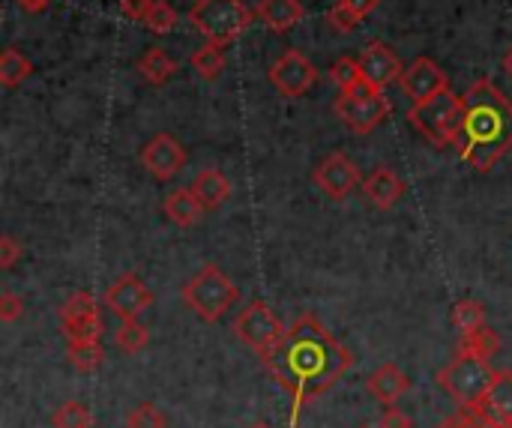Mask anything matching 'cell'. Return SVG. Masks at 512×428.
Returning <instances> with one entry per match:
<instances>
[{
  "instance_id": "3",
  "label": "cell",
  "mask_w": 512,
  "mask_h": 428,
  "mask_svg": "<svg viewBox=\"0 0 512 428\" xmlns=\"http://www.w3.org/2000/svg\"><path fill=\"white\" fill-rule=\"evenodd\" d=\"M495 375H498V369H492L489 360L456 351V357L438 372V384L459 408L474 411L486 402V396L495 384Z\"/></svg>"
},
{
  "instance_id": "21",
  "label": "cell",
  "mask_w": 512,
  "mask_h": 428,
  "mask_svg": "<svg viewBox=\"0 0 512 428\" xmlns=\"http://www.w3.org/2000/svg\"><path fill=\"white\" fill-rule=\"evenodd\" d=\"M477 411V408H474ZM480 411H486L489 417H495L498 423L512 428V372L504 369L495 375V384L486 396V402L480 405Z\"/></svg>"
},
{
  "instance_id": "19",
  "label": "cell",
  "mask_w": 512,
  "mask_h": 428,
  "mask_svg": "<svg viewBox=\"0 0 512 428\" xmlns=\"http://www.w3.org/2000/svg\"><path fill=\"white\" fill-rule=\"evenodd\" d=\"M192 192L198 195V201L204 204V210L213 213V210H219L231 198V180L219 168H204L192 180Z\"/></svg>"
},
{
  "instance_id": "38",
  "label": "cell",
  "mask_w": 512,
  "mask_h": 428,
  "mask_svg": "<svg viewBox=\"0 0 512 428\" xmlns=\"http://www.w3.org/2000/svg\"><path fill=\"white\" fill-rule=\"evenodd\" d=\"M339 3L363 21L366 15H372V12L378 9V3H381V0H339Z\"/></svg>"
},
{
  "instance_id": "4",
  "label": "cell",
  "mask_w": 512,
  "mask_h": 428,
  "mask_svg": "<svg viewBox=\"0 0 512 428\" xmlns=\"http://www.w3.org/2000/svg\"><path fill=\"white\" fill-rule=\"evenodd\" d=\"M180 297L195 318H201L204 324H216L237 303V285L216 264H204L183 285Z\"/></svg>"
},
{
  "instance_id": "41",
  "label": "cell",
  "mask_w": 512,
  "mask_h": 428,
  "mask_svg": "<svg viewBox=\"0 0 512 428\" xmlns=\"http://www.w3.org/2000/svg\"><path fill=\"white\" fill-rule=\"evenodd\" d=\"M249 428H273V426H270V423H252Z\"/></svg>"
},
{
  "instance_id": "23",
  "label": "cell",
  "mask_w": 512,
  "mask_h": 428,
  "mask_svg": "<svg viewBox=\"0 0 512 428\" xmlns=\"http://www.w3.org/2000/svg\"><path fill=\"white\" fill-rule=\"evenodd\" d=\"M330 81H333L342 93H348V96H354V93H375V90L366 87L363 72H360V60H354V57H339V60L330 66Z\"/></svg>"
},
{
  "instance_id": "24",
  "label": "cell",
  "mask_w": 512,
  "mask_h": 428,
  "mask_svg": "<svg viewBox=\"0 0 512 428\" xmlns=\"http://www.w3.org/2000/svg\"><path fill=\"white\" fill-rule=\"evenodd\" d=\"M66 360L75 372L90 375V372L102 369V363H105L102 342H66Z\"/></svg>"
},
{
  "instance_id": "30",
  "label": "cell",
  "mask_w": 512,
  "mask_h": 428,
  "mask_svg": "<svg viewBox=\"0 0 512 428\" xmlns=\"http://www.w3.org/2000/svg\"><path fill=\"white\" fill-rule=\"evenodd\" d=\"M126 428H168V417L153 405V402H138L135 408L126 411L123 417Z\"/></svg>"
},
{
  "instance_id": "12",
  "label": "cell",
  "mask_w": 512,
  "mask_h": 428,
  "mask_svg": "<svg viewBox=\"0 0 512 428\" xmlns=\"http://www.w3.org/2000/svg\"><path fill=\"white\" fill-rule=\"evenodd\" d=\"M312 180H315V186H318L327 198L345 201V198L360 186V168H357L345 153L336 150V153H330V156H324V159L318 162Z\"/></svg>"
},
{
  "instance_id": "22",
  "label": "cell",
  "mask_w": 512,
  "mask_h": 428,
  "mask_svg": "<svg viewBox=\"0 0 512 428\" xmlns=\"http://www.w3.org/2000/svg\"><path fill=\"white\" fill-rule=\"evenodd\" d=\"M138 72H141V78H144L147 84L159 87V84H165V81L177 72V60L168 57V51H162L159 45H153V48H147L144 57L138 60Z\"/></svg>"
},
{
  "instance_id": "13",
  "label": "cell",
  "mask_w": 512,
  "mask_h": 428,
  "mask_svg": "<svg viewBox=\"0 0 512 428\" xmlns=\"http://www.w3.org/2000/svg\"><path fill=\"white\" fill-rule=\"evenodd\" d=\"M141 165H144L156 180L168 183V180H174V177L186 168V150H183V144H180L174 135L159 132V135H153V138L144 144V150H141Z\"/></svg>"
},
{
  "instance_id": "39",
  "label": "cell",
  "mask_w": 512,
  "mask_h": 428,
  "mask_svg": "<svg viewBox=\"0 0 512 428\" xmlns=\"http://www.w3.org/2000/svg\"><path fill=\"white\" fill-rule=\"evenodd\" d=\"M15 3H18L24 12H33V15H36V12H45V9L51 6V0H15Z\"/></svg>"
},
{
  "instance_id": "5",
  "label": "cell",
  "mask_w": 512,
  "mask_h": 428,
  "mask_svg": "<svg viewBox=\"0 0 512 428\" xmlns=\"http://www.w3.org/2000/svg\"><path fill=\"white\" fill-rule=\"evenodd\" d=\"M462 117H465V99L456 96L450 87L408 111V120L414 123V129L435 147L456 144V138L462 132Z\"/></svg>"
},
{
  "instance_id": "36",
  "label": "cell",
  "mask_w": 512,
  "mask_h": 428,
  "mask_svg": "<svg viewBox=\"0 0 512 428\" xmlns=\"http://www.w3.org/2000/svg\"><path fill=\"white\" fill-rule=\"evenodd\" d=\"M153 0H120V15L129 21H147Z\"/></svg>"
},
{
  "instance_id": "8",
  "label": "cell",
  "mask_w": 512,
  "mask_h": 428,
  "mask_svg": "<svg viewBox=\"0 0 512 428\" xmlns=\"http://www.w3.org/2000/svg\"><path fill=\"white\" fill-rule=\"evenodd\" d=\"M336 117L357 135H369L375 132L390 114H393V105L384 93H342L333 105Z\"/></svg>"
},
{
  "instance_id": "16",
  "label": "cell",
  "mask_w": 512,
  "mask_h": 428,
  "mask_svg": "<svg viewBox=\"0 0 512 428\" xmlns=\"http://www.w3.org/2000/svg\"><path fill=\"white\" fill-rule=\"evenodd\" d=\"M363 195H366L378 210H393V207L405 198V180H402L393 168L381 165V168H375V171L363 180Z\"/></svg>"
},
{
  "instance_id": "28",
  "label": "cell",
  "mask_w": 512,
  "mask_h": 428,
  "mask_svg": "<svg viewBox=\"0 0 512 428\" xmlns=\"http://www.w3.org/2000/svg\"><path fill=\"white\" fill-rule=\"evenodd\" d=\"M225 48H219V45H213V42H207L204 48H198L195 54H192V69L201 75V78H207V81H213V78H219L222 72H225V54H222Z\"/></svg>"
},
{
  "instance_id": "9",
  "label": "cell",
  "mask_w": 512,
  "mask_h": 428,
  "mask_svg": "<svg viewBox=\"0 0 512 428\" xmlns=\"http://www.w3.org/2000/svg\"><path fill=\"white\" fill-rule=\"evenodd\" d=\"M267 78H270V84H273L282 96L297 99V96H303V93L312 90V84L318 81V69L312 66V60H309L303 51L288 48L285 54H279V57L270 63Z\"/></svg>"
},
{
  "instance_id": "42",
  "label": "cell",
  "mask_w": 512,
  "mask_h": 428,
  "mask_svg": "<svg viewBox=\"0 0 512 428\" xmlns=\"http://www.w3.org/2000/svg\"><path fill=\"white\" fill-rule=\"evenodd\" d=\"M363 428H372V426H363Z\"/></svg>"
},
{
  "instance_id": "11",
  "label": "cell",
  "mask_w": 512,
  "mask_h": 428,
  "mask_svg": "<svg viewBox=\"0 0 512 428\" xmlns=\"http://www.w3.org/2000/svg\"><path fill=\"white\" fill-rule=\"evenodd\" d=\"M102 303L117 321H138L153 306V291L138 273H126L105 291Z\"/></svg>"
},
{
  "instance_id": "34",
  "label": "cell",
  "mask_w": 512,
  "mask_h": 428,
  "mask_svg": "<svg viewBox=\"0 0 512 428\" xmlns=\"http://www.w3.org/2000/svg\"><path fill=\"white\" fill-rule=\"evenodd\" d=\"M21 255H24V249L15 243V237H12V234H3V237H0V267H3V270H12V267L18 264Z\"/></svg>"
},
{
  "instance_id": "40",
  "label": "cell",
  "mask_w": 512,
  "mask_h": 428,
  "mask_svg": "<svg viewBox=\"0 0 512 428\" xmlns=\"http://www.w3.org/2000/svg\"><path fill=\"white\" fill-rule=\"evenodd\" d=\"M504 72H507V75L512 78V48L507 51V54H504Z\"/></svg>"
},
{
  "instance_id": "25",
  "label": "cell",
  "mask_w": 512,
  "mask_h": 428,
  "mask_svg": "<svg viewBox=\"0 0 512 428\" xmlns=\"http://www.w3.org/2000/svg\"><path fill=\"white\" fill-rule=\"evenodd\" d=\"M498 351H501V336L492 327H480L474 333H462L459 354H471V357H480V360H492Z\"/></svg>"
},
{
  "instance_id": "35",
  "label": "cell",
  "mask_w": 512,
  "mask_h": 428,
  "mask_svg": "<svg viewBox=\"0 0 512 428\" xmlns=\"http://www.w3.org/2000/svg\"><path fill=\"white\" fill-rule=\"evenodd\" d=\"M21 312H24V300H21V297H15L12 291L0 294V321H3V324L18 321V318H21Z\"/></svg>"
},
{
  "instance_id": "15",
  "label": "cell",
  "mask_w": 512,
  "mask_h": 428,
  "mask_svg": "<svg viewBox=\"0 0 512 428\" xmlns=\"http://www.w3.org/2000/svg\"><path fill=\"white\" fill-rule=\"evenodd\" d=\"M360 72H363V81L369 90L375 93H384V87H390L393 81L402 78L405 66L402 60L396 57V51L384 42H369L366 51L360 54Z\"/></svg>"
},
{
  "instance_id": "17",
  "label": "cell",
  "mask_w": 512,
  "mask_h": 428,
  "mask_svg": "<svg viewBox=\"0 0 512 428\" xmlns=\"http://www.w3.org/2000/svg\"><path fill=\"white\" fill-rule=\"evenodd\" d=\"M366 390L372 393V399H378L381 405L390 408L411 390V378L396 363H384L366 378Z\"/></svg>"
},
{
  "instance_id": "29",
  "label": "cell",
  "mask_w": 512,
  "mask_h": 428,
  "mask_svg": "<svg viewBox=\"0 0 512 428\" xmlns=\"http://www.w3.org/2000/svg\"><path fill=\"white\" fill-rule=\"evenodd\" d=\"M450 318H453V327H459L462 333H474V330L486 327V309H483V303H477V300H462V303H456Z\"/></svg>"
},
{
  "instance_id": "37",
  "label": "cell",
  "mask_w": 512,
  "mask_h": 428,
  "mask_svg": "<svg viewBox=\"0 0 512 428\" xmlns=\"http://www.w3.org/2000/svg\"><path fill=\"white\" fill-rule=\"evenodd\" d=\"M378 428H414V420L405 414V411H399V408H387L384 411V417H381V423H378Z\"/></svg>"
},
{
  "instance_id": "32",
  "label": "cell",
  "mask_w": 512,
  "mask_h": 428,
  "mask_svg": "<svg viewBox=\"0 0 512 428\" xmlns=\"http://www.w3.org/2000/svg\"><path fill=\"white\" fill-rule=\"evenodd\" d=\"M144 24H147V30H153L156 36H162V33L174 30V24H177V9L168 6L165 0H153V9H150V15H147Z\"/></svg>"
},
{
  "instance_id": "27",
  "label": "cell",
  "mask_w": 512,
  "mask_h": 428,
  "mask_svg": "<svg viewBox=\"0 0 512 428\" xmlns=\"http://www.w3.org/2000/svg\"><path fill=\"white\" fill-rule=\"evenodd\" d=\"M147 342H150V330H147L141 321H120V327L114 330V345H117V351H123V354H129V357L141 354V351L147 348Z\"/></svg>"
},
{
  "instance_id": "6",
  "label": "cell",
  "mask_w": 512,
  "mask_h": 428,
  "mask_svg": "<svg viewBox=\"0 0 512 428\" xmlns=\"http://www.w3.org/2000/svg\"><path fill=\"white\" fill-rule=\"evenodd\" d=\"M189 21L207 42L225 48L246 33V27L252 24V12L243 0H198L189 9Z\"/></svg>"
},
{
  "instance_id": "26",
  "label": "cell",
  "mask_w": 512,
  "mask_h": 428,
  "mask_svg": "<svg viewBox=\"0 0 512 428\" xmlns=\"http://www.w3.org/2000/svg\"><path fill=\"white\" fill-rule=\"evenodd\" d=\"M30 72H33V63L18 48H6L3 51V57H0V84L3 87L12 90V87L24 84L30 78Z\"/></svg>"
},
{
  "instance_id": "7",
  "label": "cell",
  "mask_w": 512,
  "mask_h": 428,
  "mask_svg": "<svg viewBox=\"0 0 512 428\" xmlns=\"http://www.w3.org/2000/svg\"><path fill=\"white\" fill-rule=\"evenodd\" d=\"M231 333L261 357V363L267 357H273L282 342L288 339V327L279 321V315L264 303V300H252L246 303L237 315H234V324H231Z\"/></svg>"
},
{
  "instance_id": "14",
  "label": "cell",
  "mask_w": 512,
  "mask_h": 428,
  "mask_svg": "<svg viewBox=\"0 0 512 428\" xmlns=\"http://www.w3.org/2000/svg\"><path fill=\"white\" fill-rule=\"evenodd\" d=\"M399 87H402V93H405L414 105H420V102H429L432 96L444 93V90L450 87V78H447V72H444L432 57H417V60L402 72Z\"/></svg>"
},
{
  "instance_id": "18",
  "label": "cell",
  "mask_w": 512,
  "mask_h": 428,
  "mask_svg": "<svg viewBox=\"0 0 512 428\" xmlns=\"http://www.w3.org/2000/svg\"><path fill=\"white\" fill-rule=\"evenodd\" d=\"M162 213L177 225V228H192L204 219V204L198 201V195L192 192V186H180L174 192H168V198L162 201Z\"/></svg>"
},
{
  "instance_id": "1",
  "label": "cell",
  "mask_w": 512,
  "mask_h": 428,
  "mask_svg": "<svg viewBox=\"0 0 512 428\" xmlns=\"http://www.w3.org/2000/svg\"><path fill=\"white\" fill-rule=\"evenodd\" d=\"M351 363H354L351 351L315 315L297 318L294 327L288 330V339L282 342V348L264 360L270 375L294 396V420L291 423H297V417L309 399H318L336 381H342V375L351 369Z\"/></svg>"
},
{
  "instance_id": "31",
  "label": "cell",
  "mask_w": 512,
  "mask_h": 428,
  "mask_svg": "<svg viewBox=\"0 0 512 428\" xmlns=\"http://www.w3.org/2000/svg\"><path fill=\"white\" fill-rule=\"evenodd\" d=\"M51 426L54 428H90L93 426V417H90L87 405H81V402H66V405H60V408L51 414Z\"/></svg>"
},
{
  "instance_id": "20",
  "label": "cell",
  "mask_w": 512,
  "mask_h": 428,
  "mask_svg": "<svg viewBox=\"0 0 512 428\" xmlns=\"http://www.w3.org/2000/svg\"><path fill=\"white\" fill-rule=\"evenodd\" d=\"M255 15L276 33H285L291 27H297L306 15L303 3L300 0H261Z\"/></svg>"
},
{
  "instance_id": "10",
  "label": "cell",
  "mask_w": 512,
  "mask_h": 428,
  "mask_svg": "<svg viewBox=\"0 0 512 428\" xmlns=\"http://www.w3.org/2000/svg\"><path fill=\"white\" fill-rule=\"evenodd\" d=\"M60 327L66 342H102V315L93 294L75 291L60 309Z\"/></svg>"
},
{
  "instance_id": "2",
  "label": "cell",
  "mask_w": 512,
  "mask_h": 428,
  "mask_svg": "<svg viewBox=\"0 0 512 428\" xmlns=\"http://www.w3.org/2000/svg\"><path fill=\"white\" fill-rule=\"evenodd\" d=\"M462 132L456 138L459 159L474 171L489 174L512 150V102L492 81L480 78L468 87Z\"/></svg>"
},
{
  "instance_id": "33",
  "label": "cell",
  "mask_w": 512,
  "mask_h": 428,
  "mask_svg": "<svg viewBox=\"0 0 512 428\" xmlns=\"http://www.w3.org/2000/svg\"><path fill=\"white\" fill-rule=\"evenodd\" d=\"M327 24H330L333 30H339V33H354L357 24H360V18H357L354 12H348L342 3H336V6L327 12Z\"/></svg>"
}]
</instances>
